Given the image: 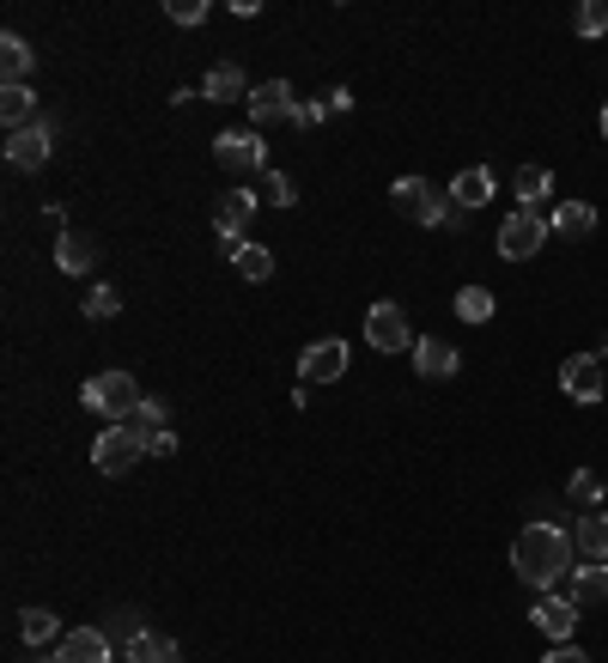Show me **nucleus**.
I'll return each instance as SVG.
<instances>
[{"label": "nucleus", "mask_w": 608, "mask_h": 663, "mask_svg": "<svg viewBox=\"0 0 608 663\" xmlns=\"http://www.w3.org/2000/svg\"><path fill=\"white\" fill-rule=\"evenodd\" d=\"M572 548L578 542L566 536L560 524H524V536L511 542V572L529 591H554V584L572 572Z\"/></svg>", "instance_id": "obj_1"}, {"label": "nucleus", "mask_w": 608, "mask_h": 663, "mask_svg": "<svg viewBox=\"0 0 608 663\" xmlns=\"http://www.w3.org/2000/svg\"><path fill=\"white\" fill-rule=\"evenodd\" d=\"M390 201H396V214L413 219V226H445V231H457L462 219V207L450 201V195H438L426 177H396V189H390Z\"/></svg>", "instance_id": "obj_2"}, {"label": "nucleus", "mask_w": 608, "mask_h": 663, "mask_svg": "<svg viewBox=\"0 0 608 663\" xmlns=\"http://www.w3.org/2000/svg\"><path fill=\"white\" fill-rule=\"evenodd\" d=\"M80 402H86L92 414H103V420L128 426L147 396L134 389V378H128V372H92V378H86V389H80Z\"/></svg>", "instance_id": "obj_3"}, {"label": "nucleus", "mask_w": 608, "mask_h": 663, "mask_svg": "<svg viewBox=\"0 0 608 663\" xmlns=\"http://www.w3.org/2000/svg\"><path fill=\"white\" fill-rule=\"evenodd\" d=\"M140 457H147V433H140V426H103L92 438V469H103V475L134 469Z\"/></svg>", "instance_id": "obj_4"}, {"label": "nucleus", "mask_w": 608, "mask_h": 663, "mask_svg": "<svg viewBox=\"0 0 608 663\" xmlns=\"http://www.w3.org/2000/svg\"><path fill=\"white\" fill-rule=\"evenodd\" d=\"M548 231L554 226H548V214H541V207H517L506 226H499V256H506V263H529V256L548 244Z\"/></svg>", "instance_id": "obj_5"}, {"label": "nucleus", "mask_w": 608, "mask_h": 663, "mask_svg": "<svg viewBox=\"0 0 608 663\" xmlns=\"http://www.w3.org/2000/svg\"><path fill=\"white\" fill-rule=\"evenodd\" d=\"M366 342L378 347V354H413V329H408V310L396 305V298H378V305L366 310Z\"/></svg>", "instance_id": "obj_6"}, {"label": "nucleus", "mask_w": 608, "mask_h": 663, "mask_svg": "<svg viewBox=\"0 0 608 663\" xmlns=\"http://www.w3.org/2000/svg\"><path fill=\"white\" fill-rule=\"evenodd\" d=\"M213 159L226 165L231 177H243V171H268V140L256 135V128H226V135L213 140Z\"/></svg>", "instance_id": "obj_7"}, {"label": "nucleus", "mask_w": 608, "mask_h": 663, "mask_svg": "<svg viewBox=\"0 0 608 663\" xmlns=\"http://www.w3.org/2000/svg\"><path fill=\"white\" fill-rule=\"evenodd\" d=\"M292 116H299L292 80H262L250 92V128H256V135H262V128H292Z\"/></svg>", "instance_id": "obj_8"}, {"label": "nucleus", "mask_w": 608, "mask_h": 663, "mask_svg": "<svg viewBox=\"0 0 608 663\" xmlns=\"http://www.w3.org/2000/svg\"><path fill=\"white\" fill-rule=\"evenodd\" d=\"M49 152H56V128H43V122L7 135V165H12V171H43Z\"/></svg>", "instance_id": "obj_9"}, {"label": "nucleus", "mask_w": 608, "mask_h": 663, "mask_svg": "<svg viewBox=\"0 0 608 663\" xmlns=\"http://www.w3.org/2000/svg\"><path fill=\"white\" fill-rule=\"evenodd\" d=\"M560 389L572 402H602V354H572L560 366Z\"/></svg>", "instance_id": "obj_10"}, {"label": "nucleus", "mask_w": 608, "mask_h": 663, "mask_svg": "<svg viewBox=\"0 0 608 663\" xmlns=\"http://www.w3.org/2000/svg\"><path fill=\"white\" fill-rule=\"evenodd\" d=\"M299 372H305V384H335L347 372V342H310L305 354H299Z\"/></svg>", "instance_id": "obj_11"}, {"label": "nucleus", "mask_w": 608, "mask_h": 663, "mask_svg": "<svg viewBox=\"0 0 608 663\" xmlns=\"http://www.w3.org/2000/svg\"><path fill=\"white\" fill-rule=\"evenodd\" d=\"M56 657H61V663H110V657H116V640H110L103 627H73L68 640L56 645Z\"/></svg>", "instance_id": "obj_12"}, {"label": "nucleus", "mask_w": 608, "mask_h": 663, "mask_svg": "<svg viewBox=\"0 0 608 663\" xmlns=\"http://www.w3.org/2000/svg\"><path fill=\"white\" fill-rule=\"evenodd\" d=\"M536 627L548 633V640L572 645V627H578V603H572V596H560V591H541V603H536Z\"/></svg>", "instance_id": "obj_13"}, {"label": "nucleus", "mask_w": 608, "mask_h": 663, "mask_svg": "<svg viewBox=\"0 0 608 663\" xmlns=\"http://www.w3.org/2000/svg\"><path fill=\"white\" fill-rule=\"evenodd\" d=\"M457 347L450 342H438V335H426V342H413V372L420 378H432V384H445V378H457Z\"/></svg>", "instance_id": "obj_14"}, {"label": "nucleus", "mask_w": 608, "mask_h": 663, "mask_svg": "<svg viewBox=\"0 0 608 663\" xmlns=\"http://www.w3.org/2000/svg\"><path fill=\"white\" fill-rule=\"evenodd\" d=\"M250 214H256V189H226V195L213 201V226H219V238H243Z\"/></svg>", "instance_id": "obj_15"}, {"label": "nucleus", "mask_w": 608, "mask_h": 663, "mask_svg": "<svg viewBox=\"0 0 608 663\" xmlns=\"http://www.w3.org/2000/svg\"><path fill=\"white\" fill-rule=\"evenodd\" d=\"M445 195L462 207V214H475V207L494 201V171H487V165H469V171L450 177V189H445Z\"/></svg>", "instance_id": "obj_16"}, {"label": "nucleus", "mask_w": 608, "mask_h": 663, "mask_svg": "<svg viewBox=\"0 0 608 663\" xmlns=\"http://www.w3.org/2000/svg\"><path fill=\"white\" fill-rule=\"evenodd\" d=\"M201 98H207V103H250V86H243V68H231V61L207 68V80H201Z\"/></svg>", "instance_id": "obj_17"}, {"label": "nucleus", "mask_w": 608, "mask_h": 663, "mask_svg": "<svg viewBox=\"0 0 608 663\" xmlns=\"http://www.w3.org/2000/svg\"><path fill=\"white\" fill-rule=\"evenodd\" d=\"M56 263H61V275H92V268H98V244L86 238V231H61Z\"/></svg>", "instance_id": "obj_18"}, {"label": "nucleus", "mask_w": 608, "mask_h": 663, "mask_svg": "<svg viewBox=\"0 0 608 663\" xmlns=\"http://www.w3.org/2000/svg\"><path fill=\"white\" fill-rule=\"evenodd\" d=\"M31 68H37L31 43L7 31V37H0V73H7V86H31Z\"/></svg>", "instance_id": "obj_19"}, {"label": "nucleus", "mask_w": 608, "mask_h": 663, "mask_svg": "<svg viewBox=\"0 0 608 663\" xmlns=\"http://www.w3.org/2000/svg\"><path fill=\"white\" fill-rule=\"evenodd\" d=\"M548 226L560 231V238H590V231H597V207L590 201H560L548 214Z\"/></svg>", "instance_id": "obj_20"}, {"label": "nucleus", "mask_w": 608, "mask_h": 663, "mask_svg": "<svg viewBox=\"0 0 608 663\" xmlns=\"http://www.w3.org/2000/svg\"><path fill=\"white\" fill-rule=\"evenodd\" d=\"M19 640L31 645V652H43V645H61L68 633H61V621L49 615V608H24V615H19Z\"/></svg>", "instance_id": "obj_21"}, {"label": "nucleus", "mask_w": 608, "mask_h": 663, "mask_svg": "<svg viewBox=\"0 0 608 663\" xmlns=\"http://www.w3.org/2000/svg\"><path fill=\"white\" fill-rule=\"evenodd\" d=\"M566 596H572L578 608H585V603H602V596H608V561L572 566V584H566Z\"/></svg>", "instance_id": "obj_22"}, {"label": "nucleus", "mask_w": 608, "mask_h": 663, "mask_svg": "<svg viewBox=\"0 0 608 663\" xmlns=\"http://www.w3.org/2000/svg\"><path fill=\"white\" fill-rule=\"evenodd\" d=\"M37 98H31V86H0V122H7V135H19V128H31L37 122Z\"/></svg>", "instance_id": "obj_23"}, {"label": "nucleus", "mask_w": 608, "mask_h": 663, "mask_svg": "<svg viewBox=\"0 0 608 663\" xmlns=\"http://www.w3.org/2000/svg\"><path fill=\"white\" fill-rule=\"evenodd\" d=\"M128 663H183V645L171 640V633H140L134 645H128Z\"/></svg>", "instance_id": "obj_24"}, {"label": "nucleus", "mask_w": 608, "mask_h": 663, "mask_svg": "<svg viewBox=\"0 0 608 663\" xmlns=\"http://www.w3.org/2000/svg\"><path fill=\"white\" fill-rule=\"evenodd\" d=\"M572 542H578V554H590V561H608V512H602V505L578 517Z\"/></svg>", "instance_id": "obj_25"}, {"label": "nucleus", "mask_w": 608, "mask_h": 663, "mask_svg": "<svg viewBox=\"0 0 608 663\" xmlns=\"http://www.w3.org/2000/svg\"><path fill=\"white\" fill-rule=\"evenodd\" d=\"M511 189H517V207H541L548 189H554V171L548 165H524V171L511 177Z\"/></svg>", "instance_id": "obj_26"}, {"label": "nucleus", "mask_w": 608, "mask_h": 663, "mask_svg": "<svg viewBox=\"0 0 608 663\" xmlns=\"http://www.w3.org/2000/svg\"><path fill=\"white\" fill-rule=\"evenodd\" d=\"M231 275H243L250 286H262L268 275H275V250H262V244H243L238 263H231Z\"/></svg>", "instance_id": "obj_27"}, {"label": "nucleus", "mask_w": 608, "mask_h": 663, "mask_svg": "<svg viewBox=\"0 0 608 663\" xmlns=\"http://www.w3.org/2000/svg\"><path fill=\"white\" fill-rule=\"evenodd\" d=\"M256 201H268V207H292V201H299V184H292L287 171H262V184H256Z\"/></svg>", "instance_id": "obj_28"}, {"label": "nucleus", "mask_w": 608, "mask_h": 663, "mask_svg": "<svg viewBox=\"0 0 608 663\" xmlns=\"http://www.w3.org/2000/svg\"><path fill=\"white\" fill-rule=\"evenodd\" d=\"M103 633H110V640H116V645H122V652H128V645H134L140 633H147V621H140V608H110V621H103Z\"/></svg>", "instance_id": "obj_29"}, {"label": "nucleus", "mask_w": 608, "mask_h": 663, "mask_svg": "<svg viewBox=\"0 0 608 663\" xmlns=\"http://www.w3.org/2000/svg\"><path fill=\"white\" fill-rule=\"evenodd\" d=\"M457 317L462 323H494V293H487V286H462V293H457Z\"/></svg>", "instance_id": "obj_30"}, {"label": "nucleus", "mask_w": 608, "mask_h": 663, "mask_svg": "<svg viewBox=\"0 0 608 663\" xmlns=\"http://www.w3.org/2000/svg\"><path fill=\"white\" fill-rule=\"evenodd\" d=\"M572 31L590 37V43H597V37H608V0H585V7L572 12Z\"/></svg>", "instance_id": "obj_31"}, {"label": "nucleus", "mask_w": 608, "mask_h": 663, "mask_svg": "<svg viewBox=\"0 0 608 663\" xmlns=\"http://www.w3.org/2000/svg\"><path fill=\"white\" fill-rule=\"evenodd\" d=\"M116 310H122V293H116V286H86V317H92V323H110L116 317Z\"/></svg>", "instance_id": "obj_32"}, {"label": "nucleus", "mask_w": 608, "mask_h": 663, "mask_svg": "<svg viewBox=\"0 0 608 663\" xmlns=\"http://www.w3.org/2000/svg\"><path fill=\"white\" fill-rule=\"evenodd\" d=\"M165 420H171V408H165V402L159 396H147V402H140V408H134V420H128V426H140V433H171V426H165Z\"/></svg>", "instance_id": "obj_33"}, {"label": "nucleus", "mask_w": 608, "mask_h": 663, "mask_svg": "<svg viewBox=\"0 0 608 663\" xmlns=\"http://www.w3.org/2000/svg\"><path fill=\"white\" fill-rule=\"evenodd\" d=\"M572 499H585V505H590V512H597V499H602V475L578 469V475H572Z\"/></svg>", "instance_id": "obj_34"}, {"label": "nucleus", "mask_w": 608, "mask_h": 663, "mask_svg": "<svg viewBox=\"0 0 608 663\" xmlns=\"http://www.w3.org/2000/svg\"><path fill=\"white\" fill-rule=\"evenodd\" d=\"M165 12H171L177 24H201V19H207V0H171Z\"/></svg>", "instance_id": "obj_35"}, {"label": "nucleus", "mask_w": 608, "mask_h": 663, "mask_svg": "<svg viewBox=\"0 0 608 663\" xmlns=\"http://www.w3.org/2000/svg\"><path fill=\"white\" fill-rule=\"evenodd\" d=\"M322 116H329V103H299V116H292V128H317Z\"/></svg>", "instance_id": "obj_36"}, {"label": "nucleus", "mask_w": 608, "mask_h": 663, "mask_svg": "<svg viewBox=\"0 0 608 663\" xmlns=\"http://www.w3.org/2000/svg\"><path fill=\"white\" fill-rule=\"evenodd\" d=\"M541 663H590L585 652H578V645H554V652L548 657H541Z\"/></svg>", "instance_id": "obj_37"}, {"label": "nucleus", "mask_w": 608, "mask_h": 663, "mask_svg": "<svg viewBox=\"0 0 608 663\" xmlns=\"http://www.w3.org/2000/svg\"><path fill=\"white\" fill-rule=\"evenodd\" d=\"M171 451H177L171 433H152V438H147V457H171Z\"/></svg>", "instance_id": "obj_38"}, {"label": "nucleus", "mask_w": 608, "mask_h": 663, "mask_svg": "<svg viewBox=\"0 0 608 663\" xmlns=\"http://www.w3.org/2000/svg\"><path fill=\"white\" fill-rule=\"evenodd\" d=\"M31 663H61L56 652H31Z\"/></svg>", "instance_id": "obj_39"}, {"label": "nucleus", "mask_w": 608, "mask_h": 663, "mask_svg": "<svg viewBox=\"0 0 608 663\" xmlns=\"http://www.w3.org/2000/svg\"><path fill=\"white\" fill-rule=\"evenodd\" d=\"M602 135H608V103H602Z\"/></svg>", "instance_id": "obj_40"}, {"label": "nucleus", "mask_w": 608, "mask_h": 663, "mask_svg": "<svg viewBox=\"0 0 608 663\" xmlns=\"http://www.w3.org/2000/svg\"><path fill=\"white\" fill-rule=\"evenodd\" d=\"M602 354H608V335H602Z\"/></svg>", "instance_id": "obj_41"}]
</instances>
